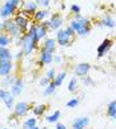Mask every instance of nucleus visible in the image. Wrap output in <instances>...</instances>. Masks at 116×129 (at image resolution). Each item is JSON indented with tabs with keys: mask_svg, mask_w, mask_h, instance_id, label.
I'll return each mask as SVG.
<instances>
[{
	"mask_svg": "<svg viewBox=\"0 0 116 129\" xmlns=\"http://www.w3.org/2000/svg\"><path fill=\"white\" fill-rule=\"evenodd\" d=\"M52 60H54V53H50V52H44L40 51V57H39V63L41 65H47L51 64Z\"/></svg>",
	"mask_w": 116,
	"mask_h": 129,
	"instance_id": "ddd939ff",
	"label": "nucleus"
},
{
	"mask_svg": "<svg viewBox=\"0 0 116 129\" xmlns=\"http://www.w3.org/2000/svg\"><path fill=\"white\" fill-rule=\"evenodd\" d=\"M47 15H48V9H37V11L35 12V15L32 16V19H33V23H43L44 21V19L47 17Z\"/></svg>",
	"mask_w": 116,
	"mask_h": 129,
	"instance_id": "dca6fc26",
	"label": "nucleus"
},
{
	"mask_svg": "<svg viewBox=\"0 0 116 129\" xmlns=\"http://www.w3.org/2000/svg\"><path fill=\"white\" fill-rule=\"evenodd\" d=\"M9 93H11V92H9V90L8 89H0V100H2V101H4V100H6V97L8 96V94Z\"/></svg>",
	"mask_w": 116,
	"mask_h": 129,
	"instance_id": "473e14b6",
	"label": "nucleus"
},
{
	"mask_svg": "<svg viewBox=\"0 0 116 129\" xmlns=\"http://www.w3.org/2000/svg\"><path fill=\"white\" fill-rule=\"evenodd\" d=\"M56 47H57V43L55 39H52V37H47L44 40L41 45V49L40 51H44V52H50V53H55L56 51Z\"/></svg>",
	"mask_w": 116,
	"mask_h": 129,
	"instance_id": "1a4fd4ad",
	"label": "nucleus"
},
{
	"mask_svg": "<svg viewBox=\"0 0 116 129\" xmlns=\"http://www.w3.org/2000/svg\"><path fill=\"white\" fill-rule=\"evenodd\" d=\"M100 25L107 27V28H115L116 27V21L113 20L112 17H109V16H104L103 19H101V21H100Z\"/></svg>",
	"mask_w": 116,
	"mask_h": 129,
	"instance_id": "412c9836",
	"label": "nucleus"
},
{
	"mask_svg": "<svg viewBox=\"0 0 116 129\" xmlns=\"http://www.w3.org/2000/svg\"><path fill=\"white\" fill-rule=\"evenodd\" d=\"M80 103V100L77 99V97H74V99H71L68 103H67V108H76L77 105H79Z\"/></svg>",
	"mask_w": 116,
	"mask_h": 129,
	"instance_id": "c85d7f7f",
	"label": "nucleus"
},
{
	"mask_svg": "<svg viewBox=\"0 0 116 129\" xmlns=\"http://www.w3.org/2000/svg\"><path fill=\"white\" fill-rule=\"evenodd\" d=\"M107 114H108L111 118L116 120V100H113V101H111L108 104V107H107Z\"/></svg>",
	"mask_w": 116,
	"mask_h": 129,
	"instance_id": "4be33fe9",
	"label": "nucleus"
},
{
	"mask_svg": "<svg viewBox=\"0 0 116 129\" xmlns=\"http://www.w3.org/2000/svg\"><path fill=\"white\" fill-rule=\"evenodd\" d=\"M3 32V21H0V33Z\"/></svg>",
	"mask_w": 116,
	"mask_h": 129,
	"instance_id": "58836bf2",
	"label": "nucleus"
},
{
	"mask_svg": "<svg viewBox=\"0 0 116 129\" xmlns=\"http://www.w3.org/2000/svg\"><path fill=\"white\" fill-rule=\"evenodd\" d=\"M61 60H63V59H61V56H60V55H54V60H52V61H54L55 64L59 65V64L61 63Z\"/></svg>",
	"mask_w": 116,
	"mask_h": 129,
	"instance_id": "c9c22d12",
	"label": "nucleus"
},
{
	"mask_svg": "<svg viewBox=\"0 0 116 129\" xmlns=\"http://www.w3.org/2000/svg\"><path fill=\"white\" fill-rule=\"evenodd\" d=\"M35 24H36V37H37V40L40 41L47 36L48 29L43 25V23H35Z\"/></svg>",
	"mask_w": 116,
	"mask_h": 129,
	"instance_id": "f3484780",
	"label": "nucleus"
},
{
	"mask_svg": "<svg viewBox=\"0 0 116 129\" xmlns=\"http://www.w3.org/2000/svg\"><path fill=\"white\" fill-rule=\"evenodd\" d=\"M47 109H48L47 104H39V105H35V107L32 108V113L35 117H43Z\"/></svg>",
	"mask_w": 116,
	"mask_h": 129,
	"instance_id": "2eb2a0df",
	"label": "nucleus"
},
{
	"mask_svg": "<svg viewBox=\"0 0 116 129\" xmlns=\"http://www.w3.org/2000/svg\"><path fill=\"white\" fill-rule=\"evenodd\" d=\"M88 124H89L88 117H77L72 122V129H85L88 126Z\"/></svg>",
	"mask_w": 116,
	"mask_h": 129,
	"instance_id": "f8f14e48",
	"label": "nucleus"
},
{
	"mask_svg": "<svg viewBox=\"0 0 116 129\" xmlns=\"http://www.w3.org/2000/svg\"><path fill=\"white\" fill-rule=\"evenodd\" d=\"M50 83H51V81L48 80V79L45 77V76H44V77H41L40 80H39V85H40V87H47V85L50 84Z\"/></svg>",
	"mask_w": 116,
	"mask_h": 129,
	"instance_id": "72a5a7b5",
	"label": "nucleus"
},
{
	"mask_svg": "<svg viewBox=\"0 0 116 129\" xmlns=\"http://www.w3.org/2000/svg\"><path fill=\"white\" fill-rule=\"evenodd\" d=\"M56 88H57V87L55 85V83H54V81H51V83L45 87V89H44V92H43V94H44V96H51V94H55Z\"/></svg>",
	"mask_w": 116,
	"mask_h": 129,
	"instance_id": "5701e85b",
	"label": "nucleus"
},
{
	"mask_svg": "<svg viewBox=\"0 0 116 129\" xmlns=\"http://www.w3.org/2000/svg\"><path fill=\"white\" fill-rule=\"evenodd\" d=\"M113 45V41L111 39H104L103 41H101V44L98 47V57H103L104 55H107V52L112 48Z\"/></svg>",
	"mask_w": 116,
	"mask_h": 129,
	"instance_id": "423d86ee",
	"label": "nucleus"
},
{
	"mask_svg": "<svg viewBox=\"0 0 116 129\" xmlns=\"http://www.w3.org/2000/svg\"><path fill=\"white\" fill-rule=\"evenodd\" d=\"M12 41L13 40L11 39V36H9L8 33H6V32L0 33V47H8Z\"/></svg>",
	"mask_w": 116,
	"mask_h": 129,
	"instance_id": "aec40b11",
	"label": "nucleus"
},
{
	"mask_svg": "<svg viewBox=\"0 0 116 129\" xmlns=\"http://www.w3.org/2000/svg\"><path fill=\"white\" fill-rule=\"evenodd\" d=\"M83 79V83H84V85L85 87H89V85H92L94 84V80H92V77H91V76H84V77H81Z\"/></svg>",
	"mask_w": 116,
	"mask_h": 129,
	"instance_id": "7c9ffc66",
	"label": "nucleus"
},
{
	"mask_svg": "<svg viewBox=\"0 0 116 129\" xmlns=\"http://www.w3.org/2000/svg\"><path fill=\"white\" fill-rule=\"evenodd\" d=\"M55 76H56V71H55V68H50V69L47 71V73H45V77L50 80V81H54Z\"/></svg>",
	"mask_w": 116,
	"mask_h": 129,
	"instance_id": "cd10ccee",
	"label": "nucleus"
},
{
	"mask_svg": "<svg viewBox=\"0 0 116 129\" xmlns=\"http://www.w3.org/2000/svg\"><path fill=\"white\" fill-rule=\"evenodd\" d=\"M12 71H13L12 60H4V61H0V76H2V77H6V76L11 75Z\"/></svg>",
	"mask_w": 116,
	"mask_h": 129,
	"instance_id": "6e6552de",
	"label": "nucleus"
},
{
	"mask_svg": "<svg viewBox=\"0 0 116 129\" xmlns=\"http://www.w3.org/2000/svg\"><path fill=\"white\" fill-rule=\"evenodd\" d=\"M65 77H67V72H65V71H63V72L57 73V75L55 76V79H54V83H55L56 87H60V85L63 84V81H64Z\"/></svg>",
	"mask_w": 116,
	"mask_h": 129,
	"instance_id": "393cba45",
	"label": "nucleus"
},
{
	"mask_svg": "<svg viewBox=\"0 0 116 129\" xmlns=\"http://www.w3.org/2000/svg\"><path fill=\"white\" fill-rule=\"evenodd\" d=\"M23 56H24V53H23V51L20 49V51L17 52V55H16V59H17V60H20V59H21Z\"/></svg>",
	"mask_w": 116,
	"mask_h": 129,
	"instance_id": "4c0bfd02",
	"label": "nucleus"
},
{
	"mask_svg": "<svg viewBox=\"0 0 116 129\" xmlns=\"http://www.w3.org/2000/svg\"><path fill=\"white\" fill-rule=\"evenodd\" d=\"M20 7H23L21 12L24 13V15L30 16L31 19H32L33 15H35V12L37 11V4H36V2H26V3H24L23 0H21Z\"/></svg>",
	"mask_w": 116,
	"mask_h": 129,
	"instance_id": "39448f33",
	"label": "nucleus"
},
{
	"mask_svg": "<svg viewBox=\"0 0 116 129\" xmlns=\"http://www.w3.org/2000/svg\"><path fill=\"white\" fill-rule=\"evenodd\" d=\"M50 3H51V0H36L37 6H41L44 9H47L48 7H50Z\"/></svg>",
	"mask_w": 116,
	"mask_h": 129,
	"instance_id": "c756f323",
	"label": "nucleus"
},
{
	"mask_svg": "<svg viewBox=\"0 0 116 129\" xmlns=\"http://www.w3.org/2000/svg\"><path fill=\"white\" fill-rule=\"evenodd\" d=\"M63 25V16L60 13H54L50 19V29L51 31H59Z\"/></svg>",
	"mask_w": 116,
	"mask_h": 129,
	"instance_id": "0eeeda50",
	"label": "nucleus"
},
{
	"mask_svg": "<svg viewBox=\"0 0 116 129\" xmlns=\"http://www.w3.org/2000/svg\"><path fill=\"white\" fill-rule=\"evenodd\" d=\"M77 79L76 77H72L69 80V83H68V90L69 92H75V90H77Z\"/></svg>",
	"mask_w": 116,
	"mask_h": 129,
	"instance_id": "bb28decb",
	"label": "nucleus"
},
{
	"mask_svg": "<svg viewBox=\"0 0 116 129\" xmlns=\"http://www.w3.org/2000/svg\"><path fill=\"white\" fill-rule=\"evenodd\" d=\"M13 56L11 53L8 47H0V61H4V60H12Z\"/></svg>",
	"mask_w": 116,
	"mask_h": 129,
	"instance_id": "a211bd4d",
	"label": "nucleus"
},
{
	"mask_svg": "<svg viewBox=\"0 0 116 129\" xmlns=\"http://www.w3.org/2000/svg\"><path fill=\"white\" fill-rule=\"evenodd\" d=\"M23 89H24V83H23V79L21 77H17L16 79V81H15V84L11 87V94L12 96H15V97H17V96H20L21 94V92H23Z\"/></svg>",
	"mask_w": 116,
	"mask_h": 129,
	"instance_id": "9d476101",
	"label": "nucleus"
},
{
	"mask_svg": "<svg viewBox=\"0 0 116 129\" xmlns=\"http://www.w3.org/2000/svg\"><path fill=\"white\" fill-rule=\"evenodd\" d=\"M71 12L74 13V15H79V13L81 12V8L77 6V4H72L71 6Z\"/></svg>",
	"mask_w": 116,
	"mask_h": 129,
	"instance_id": "2f4dec72",
	"label": "nucleus"
},
{
	"mask_svg": "<svg viewBox=\"0 0 116 129\" xmlns=\"http://www.w3.org/2000/svg\"><path fill=\"white\" fill-rule=\"evenodd\" d=\"M16 79H17V76H15V75H8V76H6V77H3V80H2V88L3 89L11 88L12 85L15 84Z\"/></svg>",
	"mask_w": 116,
	"mask_h": 129,
	"instance_id": "4468645a",
	"label": "nucleus"
},
{
	"mask_svg": "<svg viewBox=\"0 0 116 129\" xmlns=\"http://www.w3.org/2000/svg\"><path fill=\"white\" fill-rule=\"evenodd\" d=\"M55 129H67V126L64 125V124H61V122L57 121V122H56V125H55Z\"/></svg>",
	"mask_w": 116,
	"mask_h": 129,
	"instance_id": "e433bc0d",
	"label": "nucleus"
},
{
	"mask_svg": "<svg viewBox=\"0 0 116 129\" xmlns=\"http://www.w3.org/2000/svg\"><path fill=\"white\" fill-rule=\"evenodd\" d=\"M64 31H65V33H67V35H68V36L71 37V39H74V40H75V36H76V33H75L74 31H72L69 27H65V28H64Z\"/></svg>",
	"mask_w": 116,
	"mask_h": 129,
	"instance_id": "f704fd0d",
	"label": "nucleus"
},
{
	"mask_svg": "<svg viewBox=\"0 0 116 129\" xmlns=\"http://www.w3.org/2000/svg\"><path fill=\"white\" fill-rule=\"evenodd\" d=\"M32 109V105L28 104L26 101H19V103H15V107H13V116L9 117L8 122L13 120V118H21L24 117L26 114L28 113Z\"/></svg>",
	"mask_w": 116,
	"mask_h": 129,
	"instance_id": "f03ea898",
	"label": "nucleus"
},
{
	"mask_svg": "<svg viewBox=\"0 0 116 129\" xmlns=\"http://www.w3.org/2000/svg\"><path fill=\"white\" fill-rule=\"evenodd\" d=\"M2 129H7V128H2Z\"/></svg>",
	"mask_w": 116,
	"mask_h": 129,
	"instance_id": "a19ab883",
	"label": "nucleus"
},
{
	"mask_svg": "<svg viewBox=\"0 0 116 129\" xmlns=\"http://www.w3.org/2000/svg\"><path fill=\"white\" fill-rule=\"evenodd\" d=\"M89 69H91V64H88V63H80V64H77L75 67V75L79 76V77H84V76L88 75Z\"/></svg>",
	"mask_w": 116,
	"mask_h": 129,
	"instance_id": "9b49d317",
	"label": "nucleus"
},
{
	"mask_svg": "<svg viewBox=\"0 0 116 129\" xmlns=\"http://www.w3.org/2000/svg\"><path fill=\"white\" fill-rule=\"evenodd\" d=\"M55 40L57 43V45H60V47H68L74 43V39H71V37L65 33L64 29L56 31V39Z\"/></svg>",
	"mask_w": 116,
	"mask_h": 129,
	"instance_id": "20e7f679",
	"label": "nucleus"
},
{
	"mask_svg": "<svg viewBox=\"0 0 116 129\" xmlns=\"http://www.w3.org/2000/svg\"><path fill=\"white\" fill-rule=\"evenodd\" d=\"M16 11H17V8L15 6H12L9 2H4V4L0 8V17H3L4 20L11 19L12 16L16 15Z\"/></svg>",
	"mask_w": 116,
	"mask_h": 129,
	"instance_id": "7ed1b4c3",
	"label": "nucleus"
},
{
	"mask_svg": "<svg viewBox=\"0 0 116 129\" xmlns=\"http://www.w3.org/2000/svg\"><path fill=\"white\" fill-rule=\"evenodd\" d=\"M61 116V112L60 111H55L52 114H48V116H45V121L48 124H56L57 121H59V118Z\"/></svg>",
	"mask_w": 116,
	"mask_h": 129,
	"instance_id": "6ab92c4d",
	"label": "nucleus"
},
{
	"mask_svg": "<svg viewBox=\"0 0 116 129\" xmlns=\"http://www.w3.org/2000/svg\"><path fill=\"white\" fill-rule=\"evenodd\" d=\"M36 125H37V118L31 117V118H27V120L23 122V129H31Z\"/></svg>",
	"mask_w": 116,
	"mask_h": 129,
	"instance_id": "b1692460",
	"label": "nucleus"
},
{
	"mask_svg": "<svg viewBox=\"0 0 116 129\" xmlns=\"http://www.w3.org/2000/svg\"><path fill=\"white\" fill-rule=\"evenodd\" d=\"M3 103H4L7 109H13V107H15V96H12V94L9 93Z\"/></svg>",
	"mask_w": 116,
	"mask_h": 129,
	"instance_id": "a878e982",
	"label": "nucleus"
},
{
	"mask_svg": "<svg viewBox=\"0 0 116 129\" xmlns=\"http://www.w3.org/2000/svg\"><path fill=\"white\" fill-rule=\"evenodd\" d=\"M31 129H41V128H39V126L36 125V126H33V128H31Z\"/></svg>",
	"mask_w": 116,
	"mask_h": 129,
	"instance_id": "ea45409f",
	"label": "nucleus"
},
{
	"mask_svg": "<svg viewBox=\"0 0 116 129\" xmlns=\"http://www.w3.org/2000/svg\"><path fill=\"white\" fill-rule=\"evenodd\" d=\"M72 31H74L77 36H87L92 29V24H91V20L85 16L75 15V17L69 21L68 25Z\"/></svg>",
	"mask_w": 116,
	"mask_h": 129,
	"instance_id": "f257e3e1",
	"label": "nucleus"
}]
</instances>
